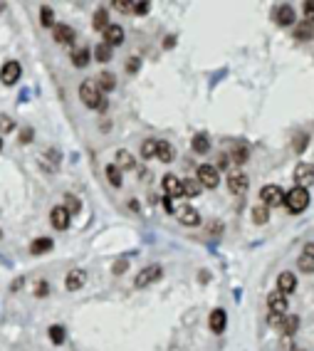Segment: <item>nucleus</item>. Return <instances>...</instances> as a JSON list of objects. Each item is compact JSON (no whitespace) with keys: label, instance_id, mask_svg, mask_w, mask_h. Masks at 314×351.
Returning a JSON list of instances; mask_svg holds the SVG:
<instances>
[{"label":"nucleus","instance_id":"1","mask_svg":"<svg viewBox=\"0 0 314 351\" xmlns=\"http://www.w3.org/2000/svg\"><path fill=\"white\" fill-rule=\"evenodd\" d=\"M285 205H287V211L289 213H302V211H307V205H309V191L307 188H300V185H295L289 193L285 196Z\"/></svg>","mask_w":314,"mask_h":351},{"label":"nucleus","instance_id":"2","mask_svg":"<svg viewBox=\"0 0 314 351\" xmlns=\"http://www.w3.org/2000/svg\"><path fill=\"white\" fill-rule=\"evenodd\" d=\"M79 97H82V101H85L87 107H92V109H99L101 104V92L99 87H97V82H92V79H87V82H82V87H79Z\"/></svg>","mask_w":314,"mask_h":351},{"label":"nucleus","instance_id":"3","mask_svg":"<svg viewBox=\"0 0 314 351\" xmlns=\"http://www.w3.org/2000/svg\"><path fill=\"white\" fill-rule=\"evenodd\" d=\"M260 198H262V205H267V208L282 205V203H285V191H282L280 185L270 183V185H265V188L260 191Z\"/></svg>","mask_w":314,"mask_h":351},{"label":"nucleus","instance_id":"4","mask_svg":"<svg viewBox=\"0 0 314 351\" xmlns=\"http://www.w3.org/2000/svg\"><path fill=\"white\" fill-rule=\"evenodd\" d=\"M163 277V270L158 265H149V267H143L141 272L136 275V280H134V284L141 290V287H149L151 282H156V280H161Z\"/></svg>","mask_w":314,"mask_h":351},{"label":"nucleus","instance_id":"5","mask_svg":"<svg viewBox=\"0 0 314 351\" xmlns=\"http://www.w3.org/2000/svg\"><path fill=\"white\" fill-rule=\"evenodd\" d=\"M20 74H23L20 62L10 59V62H5V65H3V70H0V82H3L5 87H13L15 82L20 79Z\"/></svg>","mask_w":314,"mask_h":351},{"label":"nucleus","instance_id":"6","mask_svg":"<svg viewBox=\"0 0 314 351\" xmlns=\"http://www.w3.org/2000/svg\"><path fill=\"white\" fill-rule=\"evenodd\" d=\"M198 183L200 185H205V188H215V185L220 183L218 169H215V166H208V163L198 166Z\"/></svg>","mask_w":314,"mask_h":351},{"label":"nucleus","instance_id":"7","mask_svg":"<svg viewBox=\"0 0 314 351\" xmlns=\"http://www.w3.org/2000/svg\"><path fill=\"white\" fill-rule=\"evenodd\" d=\"M70 213L65 211V205H55L52 211H50V223L55 230H67L70 228Z\"/></svg>","mask_w":314,"mask_h":351},{"label":"nucleus","instance_id":"8","mask_svg":"<svg viewBox=\"0 0 314 351\" xmlns=\"http://www.w3.org/2000/svg\"><path fill=\"white\" fill-rule=\"evenodd\" d=\"M267 307H270V314H277V317H287V295L282 292H272L267 297Z\"/></svg>","mask_w":314,"mask_h":351},{"label":"nucleus","instance_id":"9","mask_svg":"<svg viewBox=\"0 0 314 351\" xmlns=\"http://www.w3.org/2000/svg\"><path fill=\"white\" fill-rule=\"evenodd\" d=\"M247 185H250V178L245 176L243 171H233V173L228 176V188L233 191V193H245Z\"/></svg>","mask_w":314,"mask_h":351},{"label":"nucleus","instance_id":"10","mask_svg":"<svg viewBox=\"0 0 314 351\" xmlns=\"http://www.w3.org/2000/svg\"><path fill=\"white\" fill-rule=\"evenodd\" d=\"M295 181H297L300 188H307V185L314 181V166H309V163H297V169H295Z\"/></svg>","mask_w":314,"mask_h":351},{"label":"nucleus","instance_id":"11","mask_svg":"<svg viewBox=\"0 0 314 351\" xmlns=\"http://www.w3.org/2000/svg\"><path fill=\"white\" fill-rule=\"evenodd\" d=\"M163 191H166V198H178V196H183V181H178L176 176H163Z\"/></svg>","mask_w":314,"mask_h":351},{"label":"nucleus","instance_id":"12","mask_svg":"<svg viewBox=\"0 0 314 351\" xmlns=\"http://www.w3.org/2000/svg\"><path fill=\"white\" fill-rule=\"evenodd\" d=\"M208 324H211V332H215V334H223V332H225V326H228V314H225L223 309H213V312H211V319H208Z\"/></svg>","mask_w":314,"mask_h":351},{"label":"nucleus","instance_id":"13","mask_svg":"<svg viewBox=\"0 0 314 351\" xmlns=\"http://www.w3.org/2000/svg\"><path fill=\"white\" fill-rule=\"evenodd\" d=\"M104 43L109 45V47H119V45L124 43V28L121 25H109V28L104 30Z\"/></svg>","mask_w":314,"mask_h":351},{"label":"nucleus","instance_id":"14","mask_svg":"<svg viewBox=\"0 0 314 351\" xmlns=\"http://www.w3.org/2000/svg\"><path fill=\"white\" fill-rule=\"evenodd\" d=\"M87 282V272L85 270H70V275H67V280H65V284H67V290L70 292H77V290H82Z\"/></svg>","mask_w":314,"mask_h":351},{"label":"nucleus","instance_id":"15","mask_svg":"<svg viewBox=\"0 0 314 351\" xmlns=\"http://www.w3.org/2000/svg\"><path fill=\"white\" fill-rule=\"evenodd\" d=\"M275 23L282 25V28L292 25V23H295V10H292V5H277V8H275Z\"/></svg>","mask_w":314,"mask_h":351},{"label":"nucleus","instance_id":"16","mask_svg":"<svg viewBox=\"0 0 314 351\" xmlns=\"http://www.w3.org/2000/svg\"><path fill=\"white\" fill-rule=\"evenodd\" d=\"M295 290H297V277H295L292 272H282V275L277 277V292L289 295V292H295Z\"/></svg>","mask_w":314,"mask_h":351},{"label":"nucleus","instance_id":"17","mask_svg":"<svg viewBox=\"0 0 314 351\" xmlns=\"http://www.w3.org/2000/svg\"><path fill=\"white\" fill-rule=\"evenodd\" d=\"M55 43L59 45H72L74 43V30L70 28V25H55Z\"/></svg>","mask_w":314,"mask_h":351},{"label":"nucleus","instance_id":"18","mask_svg":"<svg viewBox=\"0 0 314 351\" xmlns=\"http://www.w3.org/2000/svg\"><path fill=\"white\" fill-rule=\"evenodd\" d=\"M119 171H134V166H136V161H134V156L129 154V151H124V149H119L116 151V163H114Z\"/></svg>","mask_w":314,"mask_h":351},{"label":"nucleus","instance_id":"19","mask_svg":"<svg viewBox=\"0 0 314 351\" xmlns=\"http://www.w3.org/2000/svg\"><path fill=\"white\" fill-rule=\"evenodd\" d=\"M178 220L183 225H198L200 223V215L196 208H191V205H186V208H181L178 211Z\"/></svg>","mask_w":314,"mask_h":351},{"label":"nucleus","instance_id":"20","mask_svg":"<svg viewBox=\"0 0 314 351\" xmlns=\"http://www.w3.org/2000/svg\"><path fill=\"white\" fill-rule=\"evenodd\" d=\"M156 156H158V161H163V163H171L176 154H173V146L169 143V141H158Z\"/></svg>","mask_w":314,"mask_h":351},{"label":"nucleus","instance_id":"21","mask_svg":"<svg viewBox=\"0 0 314 351\" xmlns=\"http://www.w3.org/2000/svg\"><path fill=\"white\" fill-rule=\"evenodd\" d=\"M52 240L50 238H37V240H32V245H30V253L32 255H43V253H50L52 250Z\"/></svg>","mask_w":314,"mask_h":351},{"label":"nucleus","instance_id":"22","mask_svg":"<svg viewBox=\"0 0 314 351\" xmlns=\"http://www.w3.org/2000/svg\"><path fill=\"white\" fill-rule=\"evenodd\" d=\"M97 87H99V92H112L116 87V77L112 74V72H99V82H97Z\"/></svg>","mask_w":314,"mask_h":351},{"label":"nucleus","instance_id":"23","mask_svg":"<svg viewBox=\"0 0 314 351\" xmlns=\"http://www.w3.org/2000/svg\"><path fill=\"white\" fill-rule=\"evenodd\" d=\"M191 146H193V151H196V154H208V151H211V139H208L205 134H196Z\"/></svg>","mask_w":314,"mask_h":351},{"label":"nucleus","instance_id":"24","mask_svg":"<svg viewBox=\"0 0 314 351\" xmlns=\"http://www.w3.org/2000/svg\"><path fill=\"white\" fill-rule=\"evenodd\" d=\"M92 25H94V30L104 32V30L109 28V13H107L104 8H99V10L94 13V17H92Z\"/></svg>","mask_w":314,"mask_h":351},{"label":"nucleus","instance_id":"25","mask_svg":"<svg viewBox=\"0 0 314 351\" xmlns=\"http://www.w3.org/2000/svg\"><path fill=\"white\" fill-rule=\"evenodd\" d=\"M295 37L302 40V43H304V40L309 43V40L314 37V25H309V23H300V25L295 28Z\"/></svg>","mask_w":314,"mask_h":351},{"label":"nucleus","instance_id":"26","mask_svg":"<svg viewBox=\"0 0 314 351\" xmlns=\"http://www.w3.org/2000/svg\"><path fill=\"white\" fill-rule=\"evenodd\" d=\"M297 326H300V317H295V314H287L282 324H280V332H285V334H295L297 332Z\"/></svg>","mask_w":314,"mask_h":351},{"label":"nucleus","instance_id":"27","mask_svg":"<svg viewBox=\"0 0 314 351\" xmlns=\"http://www.w3.org/2000/svg\"><path fill=\"white\" fill-rule=\"evenodd\" d=\"M72 65H74V67H87V65H89V50H87V47L74 50V52H72Z\"/></svg>","mask_w":314,"mask_h":351},{"label":"nucleus","instance_id":"28","mask_svg":"<svg viewBox=\"0 0 314 351\" xmlns=\"http://www.w3.org/2000/svg\"><path fill=\"white\" fill-rule=\"evenodd\" d=\"M107 178H109V183H112L114 188H119V185L124 183V176H121V171L116 169L114 163H109V166H107Z\"/></svg>","mask_w":314,"mask_h":351},{"label":"nucleus","instance_id":"29","mask_svg":"<svg viewBox=\"0 0 314 351\" xmlns=\"http://www.w3.org/2000/svg\"><path fill=\"white\" fill-rule=\"evenodd\" d=\"M198 193H200V183H198V178H188V181H183V196L196 198Z\"/></svg>","mask_w":314,"mask_h":351},{"label":"nucleus","instance_id":"30","mask_svg":"<svg viewBox=\"0 0 314 351\" xmlns=\"http://www.w3.org/2000/svg\"><path fill=\"white\" fill-rule=\"evenodd\" d=\"M94 57H97V62H109L112 59V47L107 43H101L94 47Z\"/></svg>","mask_w":314,"mask_h":351},{"label":"nucleus","instance_id":"31","mask_svg":"<svg viewBox=\"0 0 314 351\" xmlns=\"http://www.w3.org/2000/svg\"><path fill=\"white\" fill-rule=\"evenodd\" d=\"M253 220H255L257 225L267 223V220H270V211H267V205H255V208H253Z\"/></svg>","mask_w":314,"mask_h":351},{"label":"nucleus","instance_id":"32","mask_svg":"<svg viewBox=\"0 0 314 351\" xmlns=\"http://www.w3.org/2000/svg\"><path fill=\"white\" fill-rule=\"evenodd\" d=\"M79 208H82L79 198H74L72 193H67V196H65V211L70 213V215H74V213H79Z\"/></svg>","mask_w":314,"mask_h":351},{"label":"nucleus","instance_id":"33","mask_svg":"<svg viewBox=\"0 0 314 351\" xmlns=\"http://www.w3.org/2000/svg\"><path fill=\"white\" fill-rule=\"evenodd\" d=\"M156 146H158L156 139H146L141 146V156L143 158H154V156H156Z\"/></svg>","mask_w":314,"mask_h":351},{"label":"nucleus","instance_id":"34","mask_svg":"<svg viewBox=\"0 0 314 351\" xmlns=\"http://www.w3.org/2000/svg\"><path fill=\"white\" fill-rule=\"evenodd\" d=\"M50 339H52V344H62V341H65V326L52 324V326H50Z\"/></svg>","mask_w":314,"mask_h":351},{"label":"nucleus","instance_id":"35","mask_svg":"<svg viewBox=\"0 0 314 351\" xmlns=\"http://www.w3.org/2000/svg\"><path fill=\"white\" fill-rule=\"evenodd\" d=\"M247 156H250V151H247L245 146H238V149H233L230 158H233L235 163H245V161H247Z\"/></svg>","mask_w":314,"mask_h":351},{"label":"nucleus","instance_id":"36","mask_svg":"<svg viewBox=\"0 0 314 351\" xmlns=\"http://www.w3.org/2000/svg\"><path fill=\"white\" fill-rule=\"evenodd\" d=\"M297 265H300L302 272H314V257H312V255L304 253V255L300 257V262H297Z\"/></svg>","mask_w":314,"mask_h":351},{"label":"nucleus","instance_id":"37","mask_svg":"<svg viewBox=\"0 0 314 351\" xmlns=\"http://www.w3.org/2000/svg\"><path fill=\"white\" fill-rule=\"evenodd\" d=\"M40 23H43L45 28H52V25H55V13H52L50 8H43V10H40Z\"/></svg>","mask_w":314,"mask_h":351},{"label":"nucleus","instance_id":"38","mask_svg":"<svg viewBox=\"0 0 314 351\" xmlns=\"http://www.w3.org/2000/svg\"><path fill=\"white\" fill-rule=\"evenodd\" d=\"M302 10H304V23L314 25V0H307V3L302 5Z\"/></svg>","mask_w":314,"mask_h":351},{"label":"nucleus","instance_id":"39","mask_svg":"<svg viewBox=\"0 0 314 351\" xmlns=\"http://www.w3.org/2000/svg\"><path fill=\"white\" fill-rule=\"evenodd\" d=\"M114 8L119 10V13H129V15H134V3H127V0H116V3H114Z\"/></svg>","mask_w":314,"mask_h":351},{"label":"nucleus","instance_id":"40","mask_svg":"<svg viewBox=\"0 0 314 351\" xmlns=\"http://www.w3.org/2000/svg\"><path fill=\"white\" fill-rule=\"evenodd\" d=\"M139 67H141V59H139V57H131V59L127 62V72H129V74L139 72Z\"/></svg>","mask_w":314,"mask_h":351},{"label":"nucleus","instance_id":"41","mask_svg":"<svg viewBox=\"0 0 314 351\" xmlns=\"http://www.w3.org/2000/svg\"><path fill=\"white\" fill-rule=\"evenodd\" d=\"M13 119H10V116H5V114H3V116H0V131H13Z\"/></svg>","mask_w":314,"mask_h":351},{"label":"nucleus","instance_id":"42","mask_svg":"<svg viewBox=\"0 0 314 351\" xmlns=\"http://www.w3.org/2000/svg\"><path fill=\"white\" fill-rule=\"evenodd\" d=\"M307 143H309V136H307V134H300V136L295 139V151H302Z\"/></svg>","mask_w":314,"mask_h":351},{"label":"nucleus","instance_id":"43","mask_svg":"<svg viewBox=\"0 0 314 351\" xmlns=\"http://www.w3.org/2000/svg\"><path fill=\"white\" fill-rule=\"evenodd\" d=\"M47 292H50V284H47V282H37V284H35V295L37 297H47Z\"/></svg>","mask_w":314,"mask_h":351},{"label":"nucleus","instance_id":"44","mask_svg":"<svg viewBox=\"0 0 314 351\" xmlns=\"http://www.w3.org/2000/svg\"><path fill=\"white\" fill-rule=\"evenodd\" d=\"M149 13V3H134V15H146Z\"/></svg>","mask_w":314,"mask_h":351},{"label":"nucleus","instance_id":"45","mask_svg":"<svg viewBox=\"0 0 314 351\" xmlns=\"http://www.w3.org/2000/svg\"><path fill=\"white\" fill-rule=\"evenodd\" d=\"M163 208H166V213H176V200L173 198H163Z\"/></svg>","mask_w":314,"mask_h":351},{"label":"nucleus","instance_id":"46","mask_svg":"<svg viewBox=\"0 0 314 351\" xmlns=\"http://www.w3.org/2000/svg\"><path fill=\"white\" fill-rule=\"evenodd\" d=\"M20 141H23V143H30V141H32V129H23V136H20Z\"/></svg>","mask_w":314,"mask_h":351},{"label":"nucleus","instance_id":"47","mask_svg":"<svg viewBox=\"0 0 314 351\" xmlns=\"http://www.w3.org/2000/svg\"><path fill=\"white\" fill-rule=\"evenodd\" d=\"M114 272H116V275H121V272H127V260H121V262H116V265H114Z\"/></svg>","mask_w":314,"mask_h":351},{"label":"nucleus","instance_id":"48","mask_svg":"<svg viewBox=\"0 0 314 351\" xmlns=\"http://www.w3.org/2000/svg\"><path fill=\"white\" fill-rule=\"evenodd\" d=\"M304 253L312 255V257H314V245H307V247H304Z\"/></svg>","mask_w":314,"mask_h":351},{"label":"nucleus","instance_id":"49","mask_svg":"<svg viewBox=\"0 0 314 351\" xmlns=\"http://www.w3.org/2000/svg\"><path fill=\"white\" fill-rule=\"evenodd\" d=\"M0 151H3V139H0Z\"/></svg>","mask_w":314,"mask_h":351},{"label":"nucleus","instance_id":"50","mask_svg":"<svg viewBox=\"0 0 314 351\" xmlns=\"http://www.w3.org/2000/svg\"><path fill=\"white\" fill-rule=\"evenodd\" d=\"M0 238H3V230H0Z\"/></svg>","mask_w":314,"mask_h":351},{"label":"nucleus","instance_id":"51","mask_svg":"<svg viewBox=\"0 0 314 351\" xmlns=\"http://www.w3.org/2000/svg\"><path fill=\"white\" fill-rule=\"evenodd\" d=\"M297 351H300V349H297Z\"/></svg>","mask_w":314,"mask_h":351}]
</instances>
